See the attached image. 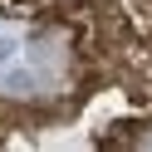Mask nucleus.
Segmentation results:
<instances>
[{"label":"nucleus","instance_id":"1","mask_svg":"<svg viewBox=\"0 0 152 152\" xmlns=\"http://www.w3.org/2000/svg\"><path fill=\"white\" fill-rule=\"evenodd\" d=\"M0 15L5 20H20V25H34L49 15V0H0Z\"/></svg>","mask_w":152,"mask_h":152},{"label":"nucleus","instance_id":"3","mask_svg":"<svg viewBox=\"0 0 152 152\" xmlns=\"http://www.w3.org/2000/svg\"><path fill=\"white\" fill-rule=\"evenodd\" d=\"M15 54H20V39H15V34H0V64L15 59Z\"/></svg>","mask_w":152,"mask_h":152},{"label":"nucleus","instance_id":"2","mask_svg":"<svg viewBox=\"0 0 152 152\" xmlns=\"http://www.w3.org/2000/svg\"><path fill=\"white\" fill-rule=\"evenodd\" d=\"M5 93H15V98H34V79H30V69H10Z\"/></svg>","mask_w":152,"mask_h":152}]
</instances>
